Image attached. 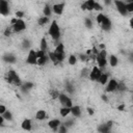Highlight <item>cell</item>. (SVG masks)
Wrapping results in <instances>:
<instances>
[{
	"mask_svg": "<svg viewBox=\"0 0 133 133\" xmlns=\"http://www.w3.org/2000/svg\"><path fill=\"white\" fill-rule=\"evenodd\" d=\"M9 4L7 0H0V15L6 17L9 15Z\"/></svg>",
	"mask_w": 133,
	"mask_h": 133,
	"instance_id": "10",
	"label": "cell"
},
{
	"mask_svg": "<svg viewBox=\"0 0 133 133\" xmlns=\"http://www.w3.org/2000/svg\"><path fill=\"white\" fill-rule=\"evenodd\" d=\"M48 57H49V60L53 62V64H55V65H56V64H58V63H59L53 51H51V52H49V53H48Z\"/></svg>",
	"mask_w": 133,
	"mask_h": 133,
	"instance_id": "30",
	"label": "cell"
},
{
	"mask_svg": "<svg viewBox=\"0 0 133 133\" xmlns=\"http://www.w3.org/2000/svg\"><path fill=\"white\" fill-rule=\"evenodd\" d=\"M107 62H109V65H110V66L115 68V66H117V64H118V58H117L116 55L111 54V55H109V58L107 59Z\"/></svg>",
	"mask_w": 133,
	"mask_h": 133,
	"instance_id": "18",
	"label": "cell"
},
{
	"mask_svg": "<svg viewBox=\"0 0 133 133\" xmlns=\"http://www.w3.org/2000/svg\"><path fill=\"white\" fill-rule=\"evenodd\" d=\"M23 17H24V11H21V10H17L16 11V18L22 19Z\"/></svg>",
	"mask_w": 133,
	"mask_h": 133,
	"instance_id": "40",
	"label": "cell"
},
{
	"mask_svg": "<svg viewBox=\"0 0 133 133\" xmlns=\"http://www.w3.org/2000/svg\"><path fill=\"white\" fill-rule=\"evenodd\" d=\"M101 28L104 31H110L111 30V28H112V22H111V20L107 16H105L103 22L101 23Z\"/></svg>",
	"mask_w": 133,
	"mask_h": 133,
	"instance_id": "13",
	"label": "cell"
},
{
	"mask_svg": "<svg viewBox=\"0 0 133 133\" xmlns=\"http://www.w3.org/2000/svg\"><path fill=\"white\" fill-rule=\"evenodd\" d=\"M84 25H85V27L88 28V29L92 28V25H94L92 20H91L90 18H85V19H84Z\"/></svg>",
	"mask_w": 133,
	"mask_h": 133,
	"instance_id": "33",
	"label": "cell"
},
{
	"mask_svg": "<svg viewBox=\"0 0 133 133\" xmlns=\"http://www.w3.org/2000/svg\"><path fill=\"white\" fill-rule=\"evenodd\" d=\"M117 84H118V81L117 80H115V79H110L105 85H106V88H105V90H106V92H113L114 90H116V88H117Z\"/></svg>",
	"mask_w": 133,
	"mask_h": 133,
	"instance_id": "11",
	"label": "cell"
},
{
	"mask_svg": "<svg viewBox=\"0 0 133 133\" xmlns=\"http://www.w3.org/2000/svg\"><path fill=\"white\" fill-rule=\"evenodd\" d=\"M4 121H12V113L9 110H6L3 114H2Z\"/></svg>",
	"mask_w": 133,
	"mask_h": 133,
	"instance_id": "31",
	"label": "cell"
},
{
	"mask_svg": "<svg viewBox=\"0 0 133 133\" xmlns=\"http://www.w3.org/2000/svg\"><path fill=\"white\" fill-rule=\"evenodd\" d=\"M111 126H112V122L109 121V122H107L106 124L101 125V126L99 127V131H100V132H103V133H106V132H108V131L110 130Z\"/></svg>",
	"mask_w": 133,
	"mask_h": 133,
	"instance_id": "21",
	"label": "cell"
},
{
	"mask_svg": "<svg viewBox=\"0 0 133 133\" xmlns=\"http://www.w3.org/2000/svg\"><path fill=\"white\" fill-rule=\"evenodd\" d=\"M86 110H87V112H88V114H89L90 116L94 114V110H92L90 107H87V108H86Z\"/></svg>",
	"mask_w": 133,
	"mask_h": 133,
	"instance_id": "42",
	"label": "cell"
},
{
	"mask_svg": "<svg viewBox=\"0 0 133 133\" xmlns=\"http://www.w3.org/2000/svg\"><path fill=\"white\" fill-rule=\"evenodd\" d=\"M101 98H102V100H103L104 102H108V97H107L106 95H102Z\"/></svg>",
	"mask_w": 133,
	"mask_h": 133,
	"instance_id": "44",
	"label": "cell"
},
{
	"mask_svg": "<svg viewBox=\"0 0 133 133\" xmlns=\"http://www.w3.org/2000/svg\"><path fill=\"white\" fill-rule=\"evenodd\" d=\"M60 125H61V122H60V119H58V118H53V119H50V121L48 122V126H49L50 129H52L53 131H56Z\"/></svg>",
	"mask_w": 133,
	"mask_h": 133,
	"instance_id": "15",
	"label": "cell"
},
{
	"mask_svg": "<svg viewBox=\"0 0 133 133\" xmlns=\"http://www.w3.org/2000/svg\"><path fill=\"white\" fill-rule=\"evenodd\" d=\"M20 87H21V89L23 91H28V90H30L33 87V83H31V82H25V83H22V85Z\"/></svg>",
	"mask_w": 133,
	"mask_h": 133,
	"instance_id": "29",
	"label": "cell"
},
{
	"mask_svg": "<svg viewBox=\"0 0 133 133\" xmlns=\"http://www.w3.org/2000/svg\"><path fill=\"white\" fill-rule=\"evenodd\" d=\"M71 113V107H61L60 109H59V114H60V116H62V117H66L69 114Z\"/></svg>",
	"mask_w": 133,
	"mask_h": 133,
	"instance_id": "23",
	"label": "cell"
},
{
	"mask_svg": "<svg viewBox=\"0 0 133 133\" xmlns=\"http://www.w3.org/2000/svg\"><path fill=\"white\" fill-rule=\"evenodd\" d=\"M117 109H118V110H121V111H122V110H124V109H125V104L118 105V106H117Z\"/></svg>",
	"mask_w": 133,
	"mask_h": 133,
	"instance_id": "45",
	"label": "cell"
},
{
	"mask_svg": "<svg viewBox=\"0 0 133 133\" xmlns=\"http://www.w3.org/2000/svg\"><path fill=\"white\" fill-rule=\"evenodd\" d=\"M7 110V108H6V106L5 105H3V104H0V114L2 115L5 111Z\"/></svg>",
	"mask_w": 133,
	"mask_h": 133,
	"instance_id": "41",
	"label": "cell"
},
{
	"mask_svg": "<svg viewBox=\"0 0 133 133\" xmlns=\"http://www.w3.org/2000/svg\"><path fill=\"white\" fill-rule=\"evenodd\" d=\"M125 2H133V0H126Z\"/></svg>",
	"mask_w": 133,
	"mask_h": 133,
	"instance_id": "47",
	"label": "cell"
},
{
	"mask_svg": "<svg viewBox=\"0 0 133 133\" xmlns=\"http://www.w3.org/2000/svg\"><path fill=\"white\" fill-rule=\"evenodd\" d=\"M103 1H104V4H105V5H107V6H108V5H110V4L112 3V0H103Z\"/></svg>",
	"mask_w": 133,
	"mask_h": 133,
	"instance_id": "43",
	"label": "cell"
},
{
	"mask_svg": "<svg viewBox=\"0 0 133 133\" xmlns=\"http://www.w3.org/2000/svg\"><path fill=\"white\" fill-rule=\"evenodd\" d=\"M95 3H96V0H86L85 2H83L81 4V8L83 10H94V6H95Z\"/></svg>",
	"mask_w": 133,
	"mask_h": 133,
	"instance_id": "14",
	"label": "cell"
},
{
	"mask_svg": "<svg viewBox=\"0 0 133 133\" xmlns=\"http://www.w3.org/2000/svg\"><path fill=\"white\" fill-rule=\"evenodd\" d=\"M11 27H12V31L16 32V33L17 32H22L26 29V23L23 19H17L16 23H14L11 25Z\"/></svg>",
	"mask_w": 133,
	"mask_h": 133,
	"instance_id": "6",
	"label": "cell"
},
{
	"mask_svg": "<svg viewBox=\"0 0 133 133\" xmlns=\"http://www.w3.org/2000/svg\"><path fill=\"white\" fill-rule=\"evenodd\" d=\"M37 62V56H36V51L33 49H30L27 57H26V63L30 65H35Z\"/></svg>",
	"mask_w": 133,
	"mask_h": 133,
	"instance_id": "7",
	"label": "cell"
},
{
	"mask_svg": "<svg viewBox=\"0 0 133 133\" xmlns=\"http://www.w3.org/2000/svg\"><path fill=\"white\" fill-rule=\"evenodd\" d=\"M77 61H78V57L75 54H71L69 56V58H68V63L70 65H75L77 63Z\"/></svg>",
	"mask_w": 133,
	"mask_h": 133,
	"instance_id": "28",
	"label": "cell"
},
{
	"mask_svg": "<svg viewBox=\"0 0 133 133\" xmlns=\"http://www.w3.org/2000/svg\"><path fill=\"white\" fill-rule=\"evenodd\" d=\"M47 118V112L44 109H39L35 113V119L37 121H44Z\"/></svg>",
	"mask_w": 133,
	"mask_h": 133,
	"instance_id": "20",
	"label": "cell"
},
{
	"mask_svg": "<svg viewBox=\"0 0 133 133\" xmlns=\"http://www.w3.org/2000/svg\"><path fill=\"white\" fill-rule=\"evenodd\" d=\"M5 80H6L7 83L14 84V85H16V86H18V87H20V86L22 85V83H23L22 80H21V78L19 77L18 73H17L15 70H9V71L5 74Z\"/></svg>",
	"mask_w": 133,
	"mask_h": 133,
	"instance_id": "1",
	"label": "cell"
},
{
	"mask_svg": "<svg viewBox=\"0 0 133 133\" xmlns=\"http://www.w3.org/2000/svg\"><path fill=\"white\" fill-rule=\"evenodd\" d=\"M11 31H12V27H11V26H10V27H7V28L4 30V32H3L4 36H10Z\"/></svg>",
	"mask_w": 133,
	"mask_h": 133,
	"instance_id": "37",
	"label": "cell"
},
{
	"mask_svg": "<svg viewBox=\"0 0 133 133\" xmlns=\"http://www.w3.org/2000/svg\"><path fill=\"white\" fill-rule=\"evenodd\" d=\"M48 60H49V57H48V55L46 54V55H44V56L37 58V62H36V64L39 65V66H43V65H45V64L47 63Z\"/></svg>",
	"mask_w": 133,
	"mask_h": 133,
	"instance_id": "24",
	"label": "cell"
},
{
	"mask_svg": "<svg viewBox=\"0 0 133 133\" xmlns=\"http://www.w3.org/2000/svg\"><path fill=\"white\" fill-rule=\"evenodd\" d=\"M21 128L25 131H31L32 129V123H31V119L30 118H25L22 121L21 123Z\"/></svg>",
	"mask_w": 133,
	"mask_h": 133,
	"instance_id": "16",
	"label": "cell"
},
{
	"mask_svg": "<svg viewBox=\"0 0 133 133\" xmlns=\"http://www.w3.org/2000/svg\"><path fill=\"white\" fill-rule=\"evenodd\" d=\"M96 61H97V65L100 68V69H103L106 66L107 64V51L105 49H101L99 50L98 54L96 55L95 57Z\"/></svg>",
	"mask_w": 133,
	"mask_h": 133,
	"instance_id": "3",
	"label": "cell"
},
{
	"mask_svg": "<svg viewBox=\"0 0 133 133\" xmlns=\"http://www.w3.org/2000/svg\"><path fill=\"white\" fill-rule=\"evenodd\" d=\"M49 21H50L49 17H46V16L39 17V18L37 19V25H39V26H45Z\"/></svg>",
	"mask_w": 133,
	"mask_h": 133,
	"instance_id": "26",
	"label": "cell"
},
{
	"mask_svg": "<svg viewBox=\"0 0 133 133\" xmlns=\"http://www.w3.org/2000/svg\"><path fill=\"white\" fill-rule=\"evenodd\" d=\"M57 131H58L59 133H64V132H66V131H68V128H66V126H65V125H60V126L58 127Z\"/></svg>",
	"mask_w": 133,
	"mask_h": 133,
	"instance_id": "38",
	"label": "cell"
},
{
	"mask_svg": "<svg viewBox=\"0 0 133 133\" xmlns=\"http://www.w3.org/2000/svg\"><path fill=\"white\" fill-rule=\"evenodd\" d=\"M2 59H3L5 62H7V63H15V62L17 61L16 56H15L14 54H11V53H6L5 55H3Z\"/></svg>",
	"mask_w": 133,
	"mask_h": 133,
	"instance_id": "17",
	"label": "cell"
},
{
	"mask_svg": "<svg viewBox=\"0 0 133 133\" xmlns=\"http://www.w3.org/2000/svg\"><path fill=\"white\" fill-rule=\"evenodd\" d=\"M113 2H114V5H115L116 10L118 11V14L126 17L128 15V11L126 9V2L123 1V0H113Z\"/></svg>",
	"mask_w": 133,
	"mask_h": 133,
	"instance_id": "5",
	"label": "cell"
},
{
	"mask_svg": "<svg viewBox=\"0 0 133 133\" xmlns=\"http://www.w3.org/2000/svg\"><path fill=\"white\" fill-rule=\"evenodd\" d=\"M22 47L24 48V49H29V47H30V43H29V41H23V43H22Z\"/></svg>",
	"mask_w": 133,
	"mask_h": 133,
	"instance_id": "39",
	"label": "cell"
},
{
	"mask_svg": "<svg viewBox=\"0 0 133 133\" xmlns=\"http://www.w3.org/2000/svg\"><path fill=\"white\" fill-rule=\"evenodd\" d=\"M3 122H4V118H3V116L0 114V126L3 124Z\"/></svg>",
	"mask_w": 133,
	"mask_h": 133,
	"instance_id": "46",
	"label": "cell"
},
{
	"mask_svg": "<svg viewBox=\"0 0 133 133\" xmlns=\"http://www.w3.org/2000/svg\"><path fill=\"white\" fill-rule=\"evenodd\" d=\"M39 49H41V50H44V51H47V49H48V42H47V39H46L45 36H43V37L41 38V42H39Z\"/></svg>",
	"mask_w": 133,
	"mask_h": 133,
	"instance_id": "27",
	"label": "cell"
},
{
	"mask_svg": "<svg viewBox=\"0 0 133 133\" xmlns=\"http://www.w3.org/2000/svg\"><path fill=\"white\" fill-rule=\"evenodd\" d=\"M71 114L75 117H78L81 115V107L78 105H72L71 106Z\"/></svg>",
	"mask_w": 133,
	"mask_h": 133,
	"instance_id": "19",
	"label": "cell"
},
{
	"mask_svg": "<svg viewBox=\"0 0 133 133\" xmlns=\"http://www.w3.org/2000/svg\"><path fill=\"white\" fill-rule=\"evenodd\" d=\"M102 73V69H100L98 65H95L88 73V78L91 80V81H98L100 75Z\"/></svg>",
	"mask_w": 133,
	"mask_h": 133,
	"instance_id": "8",
	"label": "cell"
},
{
	"mask_svg": "<svg viewBox=\"0 0 133 133\" xmlns=\"http://www.w3.org/2000/svg\"><path fill=\"white\" fill-rule=\"evenodd\" d=\"M126 9L128 11V14L133 11V2H126Z\"/></svg>",
	"mask_w": 133,
	"mask_h": 133,
	"instance_id": "35",
	"label": "cell"
},
{
	"mask_svg": "<svg viewBox=\"0 0 133 133\" xmlns=\"http://www.w3.org/2000/svg\"><path fill=\"white\" fill-rule=\"evenodd\" d=\"M104 18H105V15H104L103 12H101V11H100V12L97 15V17H96V22H97L99 25H101V23L103 22Z\"/></svg>",
	"mask_w": 133,
	"mask_h": 133,
	"instance_id": "32",
	"label": "cell"
},
{
	"mask_svg": "<svg viewBox=\"0 0 133 133\" xmlns=\"http://www.w3.org/2000/svg\"><path fill=\"white\" fill-rule=\"evenodd\" d=\"M43 14L46 17H51V15H52V7L49 4H45V6L43 8Z\"/></svg>",
	"mask_w": 133,
	"mask_h": 133,
	"instance_id": "25",
	"label": "cell"
},
{
	"mask_svg": "<svg viewBox=\"0 0 133 133\" xmlns=\"http://www.w3.org/2000/svg\"><path fill=\"white\" fill-rule=\"evenodd\" d=\"M48 33L51 36V38L54 39V41H58L60 38L61 31H60V27H59L56 20H53L51 22V24L49 26V29H48Z\"/></svg>",
	"mask_w": 133,
	"mask_h": 133,
	"instance_id": "2",
	"label": "cell"
},
{
	"mask_svg": "<svg viewBox=\"0 0 133 133\" xmlns=\"http://www.w3.org/2000/svg\"><path fill=\"white\" fill-rule=\"evenodd\" d=\"M58 100H59V103H60L63 107H71V106L73 105L72 99H71L68 95H65V94H59Z\"/></svg>",
	"mask_w": 133,
	"mask_h": 133,
	"instance_id": "9",
	"label": "cell"
},
{
	"mask_svg": "<svg viewBox=\"0 0 133 133\" xmlns=\"http://www.w3.org/2000/svg\"><path fill=\"white\" fill-rule=\"evenodd\" d=\"M108 76H109V75H108L107 73H103V72H102L97 82H99L101 85H105V84L107 83V81H108Z\"/></svg>",
	"mask_w": 133,
	"mask_h": 133,
	"instance_id": "22",
	"label": "cell"
},
{
	"mask_svg": "<svg viewBox=\"0 0 133 133\" xmlns=\"http://www.w3.org/2000/svg\"><path fill=\"white\" fill-rule=\"evenodd\" d=\"M53 52H54V54H55V56H56V58H57L59 63L64 60V58H65V51H64L63 43H58L56 45V47H55Z\"/></svg>",
	"mask_w": 133,
	"mask_h": 133,
	"instance_id": "4",
	"label": "cell"
},
{
	"mask_svg": "<svg viewBox=\"0 0 133 133\" xmlns=\"http://www.w3.org/2000/svg\"><path fill=\"white\" fill-rule=\"evenodd\" d=\"M94 10H97V11H102V10H103V6H102L100 3H98V2L96 1L95 6H94Z\"/></svg>",
	"mask_w": 133,
	"mask_h": 133,
	"instance_id": "36",
	"label": "cell"
},
{
	"mask_svg": "<svg viewBox=\"0 0 133 133\" xmlns=\"http://www.w3.org/2000/svg\"><path fill=\"white\" fill-rule=\"evenodd\" d=\"M64 6H65V3L64 2H60V3H55L53 4L51 7H52V12H54L55 15L57 16H60L62 15L63 10H64Z\"/></svg>",
	"mask_w": 133,
	"mask_h": 133,
	"instance_id": "12",
	"label": "cell"
},
{
	"mask_svg": "<svg viewBox=\"0 0 133 133\" xmlns=\"http://www.w3.org/2000/svg\"><path fill=\"white\" fill-rule=\"evenodd\" d=\"M50 96H51L52 100H56V99H58L59 92L57 90H55V89H52V90H50Z\"/></svg>",
	"mask_w": 133,
	"mask_h": 133,
	"instance_id": "34",
	"label": "cell"
}]
</instances>
